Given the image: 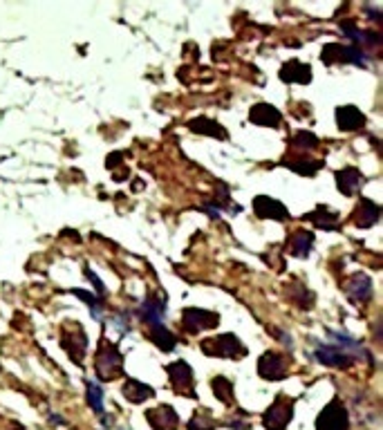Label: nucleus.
Listing matches in <instances>:
<instances>
[{
	"label": "nucleus",
	"mask_w": 383,
	"mask_h": 430,
	"mask_svg": "<svg viewBox=\"0 0 383 430\" xmlns=\"http://www.w3.org/2000/svg\"><path fill=\"white\" fill-rule=\"evenodd\" d=\"M168 375H170V385L177 395H187V397H195V381H193V372L191 368L177 361L173 365H168Z\"/></svg>",
	"instance_id": "obj_5"
},
{
	"label": "nucleus",
	"mask_w": 383,
	"mask_h": 430,
	"mask_svg": "<svg viewBox=\"0 0 383 430\" xmlns=\"http://www.w3.org/2000/svg\"><path fill=\"white\" fill-rule=\"evenodd\" d=\"M370 294L372 290H370V278L367 276L359 274L348 282V296L352 300H357V303H365V300L370 298Z\"/></svg>",
	"instance_id": "obj_14"
},
{
	"label": "nucleus",
	"mask_w": 383,
	"mask_h": 430,
	"mask_svg": "<svg viewBox=\"0 0 383 430\" xmlns=\"http://www.w3.org/2000/svg\"><path fill=\"white\" fill-rule=\"evenodd\" d=\"M123 395H126L128 401H133V404H141V401L150 399L155 392H152L150 385H144V383H139V381H126Z\"/></svg>",
	"instance_id": "obj_16"
},
{
	"label": "nucleus",
	"mask_w": 383,
	"mask_h": 430,
	"mask_svg": "<svg viewBox=\"0 0 383 430\" xmlns=\"http://www.w3.org/2000/svg\"><path fill=\"white\" fill-rule=\"evenodd\" d=\"M354 215H357V218H354V222H357L359 226H370L379 218V206L372 204L370 199H363L361 206L357 209V213H354Z\"/></svg>",
	"instance_id": "obj_17"
},
{
	"label": "nucleus",
	"mask_w": 383,
	"mask_h": 430,
	"mask_svg": "<svg viewBox=\"0 0 383 430\" xmlns=\"http://www.w3.org/2000/svg\"><path fill=\"white\" fill-rule=\"evenodd\" d=\"M292 417H294V404H292L289 399L280 397L276 404L265 412L262 424L269 430H282V428H287V424L292 421Z\"/></svg>",
	"instance_id": "obj_4"
},
{
	"label": "nucleus",
	"mask_w": 383,
	"mask_h": 430,
	"mask_svg": "<svg viewBox=\"0 0 383 430\" xmlns=\"http://www.w3.org/2000/svg\"><path fill=\"white\" fill-rule=\"evenodd\" d=\"M202 352L211 354V356L233 358V356H240V354H247V348L233 334H224V336H216V338H206L202 343Z\"/></svg>",
	"instance_id": "obj_1"
},
{
	"label": "nucleus",
	"mask_w": 383,
	"mask_h": 430,
	"mask_svg": "<svg viewBox=\"0 0 383 430\" xmlns=\"http://www.w3.org/2000/svg\"><path fill=\"white\" fill-rule=\"evenodd\" d=\"M338 177V189H340V193H354L361 186V175H359V170H354V168H345V170H340V173L336 175Z\"/></svg>",
	"instance_id": "obj_18"
},
{
	"label": "nucleus",
	"mask_w": 383,
	"mask_h": 430,
	"mask_svg": "<svg viewBox=\"0 0 383 430\" xmlns=\"http://www.w3.org/2000/svg\"><path fill=\"white\" fill-rule=\"evenodd\" d=\"M164 312H166L164 300H157V298H148L146 303L141 305V316H144L150 329L164 325Z\"/></svg>",
	"instance_id": "obj_12"
},
{
	"label": "nucleus",
	"mask_w": 383,
	"mask_h": 430,
	"mask_svg": "<svg viewBox=\"0 0 383 430\" xmlns=\"http://www.w3.org/2000/svg\"><path fill=\"white\" fill-rule=\"evenodd\" d=\"M182 321H184V329H187V332L197 334V332H202V329L216 327L220 319H218V314H213V312H204V309H187V312H184Z\"/></svg>",
	"instance_id": "obj_6"
},
{
	"label": "nucleus",
	"mask_w": 383,
	"mask_h": 430,
	"mask_svg": "<svg viewBox=\"0 0 383 430\" xmlns=\"http://www.w3.org/2000/svg\"><path fill=\"white\" fill-rule=\"evenodd\" d=\"M348 428H350L348 410L340 406V401H332L330 406H325V410L316 419V430H348Z\"/></svg>",
	"instance_id": "obj_3"
},
{
	"label": "nucleus",
	"mask_w": 383,
	"mask_h": 430,
	"mask_svg": "<svg viewBox=\"0 0 383 430\" xmlns=\"http://www.w3.org/2000/svg\"><path fill=\"white\" fill-rule=\"evenodd\" d=\"M336 121L343 131H357V128H361L365 123V117H363V112L354 106H343L336 110Z\"/></svg>",
	"instance_id": "obj_13"
},
{
	"label": "nucleus",
	"mask_w": 383,
	"mask_h": 430,
	"mask_svg": "<svg viewBox=\"0 0 383 430\" xmlns=\"http://www.w3.org/2000/svg\"><path fill=\"white\" fill-rule=\"evenodd\" d=\"M211 428H213V419H211V414L204 410L197 412L193 421L189 424V430H211Z\"/></svg>",
	"instance_id": "obj_24"
},
{
	"label": "nucleus",
	"mask_w": 383,
	"mask_h": 430,
	"mask_svg": "<svg viewBox=\"0 0 383 430\" xmlns=\"http://www.w3.org/2000/svg\"><path fill=\"white\" fill-rule=\"evenodd\" d=\"M213 390H216L218 399L224 401V404H231V401H233V385L226 379L218 377L216 381H213Z\"/></svg>",
	"instance_id": "obj_23"
},
{
	"label": "nucleus",
	"mask_w": 383,
	"mask_h": 430,
	"mask_svg": "<svg viewBox=\"0 0 383 430\" xmlns=\"http://www.w3.org/2000/svg\"><path fill=\"white\" fill-rule=\"evenodd\" d=\"M280 79L282 81H296V83H309L311 81V67L298 63V61H292L282 67Z\"/></svg>",
	"instance_id": "obj_15"
},
{
	"label": "nucleus",
	"mask_w": 383,
	"mask_h": 430,
	"mask_svg": "<svg viewBox=\"0 0 383 430\" xmlns=\"http://www.w3.org/2000/svg\"><path fill=\"white\" fill-rule=\"evenodd\" d=\"M323 61L325 63H367L365 54L357 48H345V45H328L323 50Z\"/></svg>",
	"instance_id": "obj_7"
},
{
	"label": "nucleus",
	"mask_w": 383,
	"mask_h": 430,
	"mask_svg": "<svg viewBox=\"0 0 383 430\" xmlns=\"http://www.w3.org/2000/svg\"><path fill=\"white\" fill-rule=\"evenodd\" d=\"M309 218L314 220V222H316L318 226H323V228H334V226H336V215L328 213V209H325V218H321L318 213H311Z\"/></svg>",
	"instance_id": "obj_25"
},
{
	"label": "nucleus",
	"mask_w": 383,
	"mask_h": 430,
	"mask_svg": "<svg viewBox=\"0 0 383 430\" xmlns=\"http://www.w3.org/2000/svg\"><path fill=\"white\" fill-rule=\"evenodd\" d=\"M150 338H152L155 343H157V346H160L164 352H168V350H173V348H175V336L170 334L164 325L152 327V329H150Z\"/></svg>",
	"instance_id": "obj_19"
},
{
	"label": "nucleus",
	"mask_w": 383,
	"mask_h": 430,
	"mask_svg": "<svg viewBox=\"0 0 383 430\" xmlns=\"http://www.w3.org/2000/svg\"><path fill=\"white\" fill-rule=\"evenodd\" d=\"M88 404H90V408L94 410V412H99V414H104V392H101V388H99L96 383H88Z\"/></svg>",
	"instance_id": "obj_22"
},
{
	"label": "nucleus",
	"mask_w": 383,
	"mask_h": 430,
	"mask_svg": "<svg viewBox=\"0 0 383 430\" xmlns=\"http://www.w3.org/2000/svg\"><path fill=\"white\" fill-rule=\"evenodd\" d=\"M253 209H255V213L260 215V218H274V220H287V209L282 206L280 202H276V199H272V197H255V202H253Z\"/></svg>",
	"instance_id": "obj_10"
},
{
	"label": "nucleus",
	"mask_w": 383,
	"mask_h": 430,
	"mask_svg": "<svg viewBox=\"0 0 383 430\" xmlns=\"http://www.w3.org/2000/svg\"><path fill=\"white\" fill-rule=\"evenodd\" d=\"M121 365H123V361H121V354L117 352V348L110 346V343H104L101 350L96 352V363H94L96 375L108 381L115 375H119Z\"/></svg>",
	"instance_id": "obj_2"
},
{
	"label": "nucleus",
	"mask_w": 383,
	"mask_h": 430,
	"mask_svg": "<svg viewBox=\"0 0 383 430\" xmlns=\"http://www.w3.org/2000/svg\"><path fill=\"white\" fill-rule=\"evenodd\" d=\"M258 372H260V377H265L269 381L282 379L287 375V361L276 352H267L258 361Z\"/></svg>",
	"instance_id": "obj_8"
},
{
	"label": "nucleus",
	"mask_w": 383,
	"mask_h": 430,
	"mask_svg": "<svg viewBox=\"0 0 383 430\" xmlns=\"http://www.w3.org/2000/svg\"><path fill=\"white\" fill-rule=\"evenodd\" d=\"M13 430H23V428L21 426H13Z\"/></svg>",
	"instance_id": "obj_26"
},
{
	"label": "nucleus",
	"mask_w": 383,
	"mask_h": 430,
	"mask_svg": "<svg viewBox=\"0 0 383 430\" xmlns=\"http://www.w3.org/2000/svg\"><path fill=\"white\" fill-rule=\"evenodd\" d=\"M146 419L155 430H177V426H179V417L170 406H160L155 410H148Z\"/></svg>",
	"instance_id": "obj_9"
},
{
	"label": "nucleus",
	"mask_w": 383,
	"mask_h": 430,
	"mask_svg": "<svg viewBox=\"0 0 383 430\" xmlns=\"http://www.w3.org/2000/svg\"><path fill=\"white\" fill-rule=\"evenodd\" d=\"M314 245V236L311 233H305V231H298L292 240V253L296 255H307V251Z\"/></svg>",
	"instance_id": "obj_20"
},
{
	"label": "nucleus",
	"mask_w": 383,
	"mask_h": 430,
	"mask_svg": "<svg viewBox=\"0 0 383 430\" xmlns=\"http://www.w3.org/2000/svg\"><path fill=\"white\" fill-rule=\"evenodd\" d=\"M249 119H251L253 123H258V126L278 128V123H280L282 117H280V112H278L276 108L267 106V104H258V106H253V108H251Z\"/></svg>",
	"instance_id": "obj_11"
},
{
	"label": "nucleus",
	"mask_w": 383,
	"mask_h": 430,
	"mask_svg": "<svg viewBox=\"0 0 383 430\" xmlns=\"http://www.w3.org/2000/svg\"><path fill=\"white\" fill-rule=\"evenodd\" d=\"M189 126H191L193 133H206V135H216V137H226V133L222 131V128H213L218 123H213L209 119H193Z\"/></svg>",
	"instance_id": "obj_21"
}]
</instances>
